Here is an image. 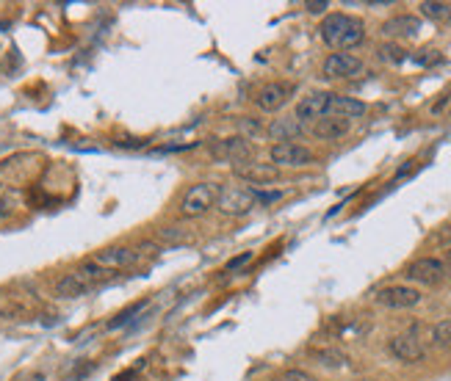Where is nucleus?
Listing matches in <instances>:
<instances>
[{
	"label": "nucleus",
	"mask_w": 451,
	"mask_h": 381,
	"mask_svg": "<svg viewBox=\"0 0 451 381\" xmlns=\"http://www.w3.org/2000/svg\"><path fill=\"white\" fill-rule=\"evenodd\" d=\"M216 196H219V185H213V183H197V185H191L183 194L180 213L188 215V218H197V215L208 213L216 205Z\"/></svg>",
	"instance_id": "4"
},
{
	"label": "nucleus",
	"mask_w": 451,
	"mask_h": 381,
	"mask_svg": "<svg viewBox=\"0 0 451 381\" xmlns=\"http://www.w3.org/2000/svg\"><path fill=\"white\" fill-rule=\"evenodd\" d=\"M321 39L332 50H352L365 39V25L360 17L352 14H330L321 23Z\"/></svg>",
	"instance_id": "1"
},
{
	"label": "nucleus",
	"mask_w": 451,
	"mask_h": 381,
	"mask_svg": "<svg viewBox=\"0 0 451 381\" xmlns=\"http://www.w3.org/2000/svg\"><path fill=\"white\" fill-rule=\"evenodd\" d=\"M330 3H327V0H308V3H305V9L310 12V14H321L324 9H327Z\"/></svg>",
	"instance_id": "30"
},
{
	"label": "nucleus",
	"mask_w": 451,
	"mask_h": 381,
	"mask_svg": "<svg viewBox=\"0 0 451 381\" xmlns=\"http://www.w3.org/2000/svg\"><path fill=\"white\" fill-rule=\"evenodd\" d=\"M288 97H291V86H288V83H266V86L255 94V105H258L260 111L271 114V111H280V108L288 103Z\"/></svg>",
	"instance_id": "11"
},
{
	"label": "nucleus",
	"mask_w": 451,
	"mask_h": 381,
	"mask_svg": "<svg viewBox=\"0 0 451 381\" xmlns=\"http://www.w3.org/2000/svg\"><path fill=\"white\" fill-rule=\"evenodd\" d=\"M241 124H244V127H247L249 133H260V124H255V122H249V116H244V119H241Z\"/></svg>",
	"instance_id": "34"
},
{
	"label": "nucleus",
	"mask_w": 451,
	"mask_h": 381,
	"mask_svg": "<svg viewBox=\"0 0 451 381\" xmlns=\"http://www.w3.org/2000/svg\"><path fill=\"white\" fill-rule=\"evenodd\" d=\"M368 108L365 103L354 100V97H343V94H332V103H330V116H341V119H357L363 116Z\"/></svg>",
	"instance_id": "16"
},
{
	"label": "nucleus",
	"mask_w": 451,
	"mask_h": 381,
	"mask_svg": "<svg viewBox=\"0 0 451 381\" xmlns=\"http://www.w3.org/2000/svg\"><path fill=\"white\" fill-rule=\"evenodd\" d=\"M255 205V188L244 185H221L216 196V210L224 215H247Z\"/></svg>",
	"instance_id": "2"
},
{
	"label": "nucleus",
	"mask_w": 451,
	"mask_h": 381,
	"mask_svg": "<svg viewBox=\"0 0 451 381\" xmlns=\"http://www.w3.org/2000/svg\"><path fill=\"white\" fill-rule=\"evenodd\" d=\"M255 149L244 135H230V138H219L210 144V158L213 161H224V163H233L241 166L247 161H252Z\"/></svg>",
	"instance_id": "3"
},
{
	"label": "nucleus",
	"mask_w": 451,
	"mask_h": 381,
	"mask_svg": "<svg viewBox=\"0 0 451 381\" xmlns=\"http://www.w3.org/2000/svg\"><path fill=\"white\" fill-rule=\"evenodd\" d=\"M424 17L435 20V23H448L451 20V3H440V0H424L418 6Z\"/></svg>",
	"instance_id": "21"
},
{
	"label": "nucleus",
	"mask_w": 451,
	"mask_h": 381,
	"mask_svg": "<svg viewBox=\"0 0 451 381\" xmlns=\"http://www.w3.org/2000/svg\"><path fill=\"white\" fill-rule=\"evenodd\" d=\"M374 298L388 310H410L421 301V290H415L410 285H391V287H382Z\"/></svg>",
	"instance_id": "6"
},
{
	"label": "nucleus",
	"mask_w": 451,
	"mask_h": 381,
	"mask_svg": "<svg viewBox=\"0 0 451 381\" xmlns=\"http://www.w3.org/2000/svg\"><path fill=\"white\" fill-rule=\"evenodd\" d=\"M269 158H271V163H274L277 169H280V166L299 169V166H310V163H313V152H310L308 146H302V144L288 141V144H274V146L269 149Z\"/></svg>",
	"instance_id": "5"
},
{
	"label": "nucleus",
	"mask_w": 451,
	"mask_h": 381,
	"mask_svg": "<svg viewBox=\"0 0 451 381\" xmlns=\"http://www.w3.org/2000/svg\"><path fill=\"white\" fill-rule=\"evenodd\" d=\"M446 105H448V94H443V100H440V103H435V105H432V114H440V111H443V108H446Z\"/></svg>",
	"instance_id": "35"
},
{
	"label": "nucleus",
	"mask_w": 451,
	"mask_h": 381,
	"mask_svg": "<svg viewBox=\"0 0 451 381\" xmlns=\"http://www.w3.org/2000/svg\"><path fill=\"white\" fill-rule=\"evenodd\" d=\"M285 196V191H258L255 188V202L258 205H271V202H280Z\"/></svg>",
	"instance_id": "27"
},
{
	"label": "nucleus",
	"mask_w": 451,
	"mask_h": 381,
	"mask_svg": "<svg viewBox=\"0 0 451 381\" xmlns=\"http://www.w3.org/2000/svg\"><path fill=\"white\" fill-rule=\"evenodd\" d=\"M313 359L319 362V365H324V367H343L349 359L341 354V351H335V348H324V351H313Z\"/></svg>",
	"instance_id": "23"
},
{
	"label": "nucleus",
	"mask_w": 451,
	"mask_h": 381,
	"mask_svg": "<svg viewBox=\"0 0 451 381\" xmlns=\"http://www.w3.org/2000/svg\"><path fill=\"white\" fill-rule=\"evenodd\" d=\"M138 378V367H130V370H122V373H117L111 381H136Z\"/></svg>",
	"instance_id": "31"
},
{
	"label": "nucleus",
	"mask_w": 451,
	"mask_h": 381,
	"mask_svg": "<svg viewBox=\"0 0 451 381\" xmlns=\"http://www.w3.org/2000/svg\"><path fill=\"white\" fill-rule=\"evenodd\" d=\"M380 58L385 61V64H404L407 61V50L404 47H399V44H393V42H385V44H380Z\"/></svg>",
	"instance_id": "22"
},
{
	"label": "nucleus",
	"mask_w": 451,
	"mask_h": 381,
	"mask_svg": "<svg viewBox=\"0 0 451 381\" xmlns=\"http://www.w3.org/2000/svg\"><path fill=\"white\" fill-rule=\"evenodd\" d=\"M330 103H332V92H313L308 97L299 100L296 105V119L305 122V119H324L330 116Z\"/></svg>",
	"instance_id": "7"
},
{
	"label": "nucleus",
	"mask_w": 451,
	"mask_h": 381,
	"mask_svg": "<svg viewBox=\"0 0 451 381\" xmlns=\"http://www.w3.org/2000/svg\"><path fill=\"white\" fill-rule=\"evenodd\" d=\"M92 260H95L97 265L108 268V271H119V268L136 265V263H138V252H133V249H127V246H108V249L97 252Z\"/></svg>",
	"instance_id": "10"
},
{
	"label": "nucleus",
	"mask_w": 451,
	"mask_h": 381,
	"mask_svg": "<svg viewBox=\"0 0 451 381\" xmlns=\"http://www.w3.org/2000/svg\"><path fill=\"white\" fill-rule=\"evenodd\" d=\"M147 304H149L147 298H141V301H133L130 307H125L122 313H117V315H114V318L106 324V329H108V332H117V329H122V326L133 324V321H136V318H138V315L147 310Z\"/></svg>",
	"instance_id": "19"
},
{
	"label": "nucleus",
	"mask_w": 451,
	"mask_h": 381,
	"mask_svg": "<svg viewBox=\"0 0 451 381\" xmlns=\"http://www.w3.org/2000/svg\"><path fill=\"white\" fill-rule=\"evenodd\" d=\"M363 72V61L352 53H332L324 61V75L327 78H354Z\"/></svg>",
	"instance_id": "9"
},
{
	"label": "nucleus",
	"mask_w": 451,
	"mask_h": 381,
	"mask_svg": "<svg viewBox=\"0 0 451 381\" xmlns=\"http://www.w3.org/2000/svg\"><path fill=\"white\" fill-rule=\"evenodd\" d=\"M421 31V20L418 17H413V14H399V17H393V20H388L385 25H382V34L385 36H415Z\"/></svg>",
	"instance_id": "17"
},
{
	"label": "nucleus",
	"mask_w": 451,
	"mask_h": 381,
	"mask_svg": "<svg viewBox=\"0 0 451 381\" xmlns=\"http://www.w3.org/2000/svg\"><path fill=\"white\" fill-rule=\"evenodd\" d=\"M435 241H437V244H446V241H451V224H448V226H443V230L435 235Z\"/></svg>",
	"instance_id": "33"
},
{
	"label": "nucleus",
	"mask_w": 451,
	"mask_h": 381,
	"mask_svg": "<svg viewBox=\"0 0 451 381\" xmlns=\"http://www.w3.org/2000/svg\"><path fill=\"white\" fill-rule=\"evenodd\" d=\"M86 293H89V287L75 274H64L56 282V295H61V298H78V295H86Z\"/></svg>",
	"instance_id": "20"
},
{
	"label": "nucleus",
	"mask_w": 451,
	"mask_h": 381,
	"mask_svg": "<svg viewBox=\"0 0 451 381\" xmlns=\"http://www.w3.org/2000/svg\"><path fill=\"white\" fill-rule=\"evenodd\" d=\"M388 348H391V354H393L399 362H407V365L424 359V345H421V340H418L415 334H396V337L391 340Z\"/></svg>",
	"instance_id": "13"
},
{
	"label": "nucleus",
	"mask_w": 451,
	"mask_h": 381,
	"mask_svg": "<svg viewBox=\"0 0 451 381\" xmlns=\"http://www.w3.org/2000/svg\"><path fill=\"white\" fill-rule=\"evenodd\" d=\"M236 177L244 180V183H258V185H266V183H274L280 177V169L274 163H255V161H247L241 166H236Z\"/></svg>",
	"instance_id": "12"
},
{
	"label": "nucleus",
	"mask_w": 451,
	"mask_h": 381,
	"mask_svg": "<svg viewBox=\"0 0 451 381\" xmlns=\"http://www.w3.org/2000/svg\"><path fill=\"white\" fill-rule=\"evenodd\" d=\"M12 215V202L6 196H0V218H9Z\"/></svg>",
	"instance_id": "32"
},
{
	"label": "nucleus",
	"mask_w": 451,
	"mask_h": 381,
	"mask_svg": "<svg viewBox=\"0 0 451 381\" xmlns=\"http://www.w3.org/2000/svg\"><path fill=\"white\" fill-rule=\"evenodd\" d=\"M404 276L418 282V285H437L446 276V265L440 260H435V257H418L415 263H410Z\"/></svg>",
	"instance_id": "8"
},
{
	"label": "nucleus",
	"mask_w": 451,
	"mask_h": 381,
	"mask_svg": "<svg viewBox=\"0 0 451 381\" xmlns=\"http://www.w3.org/2000/svg\"><path fill=\"white\" fill-rule=\"evenodd\" d=\"M117 146H125V149H141V146H147V141H144V138H122V141H117Z\"/></svg>",
	"instance_id": "29"
},
{
	"label": "nucleus",
	"mask_w": 451,
	"mask_h": 381,
	"mask_svg": "<svg viewBox=\"0 0 451 381\" xmlns=\"http://www.w3.org/2000/svg\"><path fill=\"white\" fill-rule=\"evenodd\" d=\"M158 238L167 241V244H183V241H188L191 235H188L186 230H180V226H164V230H158Z\"/></svg>",
	"instance_id": "25"
},
{
	"label": "nucleus",
	"mask_w": 451,
	"mask_h": 381,
	"mask_svg": "<svg viewBox=\"0 0 451 381\" xmlns=\"http://www.w3.org/2000/svg\"><path fill=\"white\" fill-rule=\"evenodd\" d=\"M285 381H319V378L305 370H285Z\"/></svg>",
	"instance_id": "28"
},
{
	"label": "nucleus",
	"mask_w": 451,
	"mask_h": 381,
	"mask_svg": "<svg viewBox=\"0 0 451 381\" xmlns=\"http://www.w3.org/2000/svg\"><path fill=\"white\" fill-rule=\"evenodd\" d=\"M349 130H352V122L349 119H341V116H324V119H319L313 124V135L316 138H324V141H338Z\"/></svg>",
	"instance_id": "15"
},
{
	"label": "nucleus",
	"mask_w": 451,
	"mask_h": 381,
	"mask_svg": "<svg viewBox=\"0 0 451 381\" xmlns=\"http://www.w3.org/2000/svg\"><path fill=\"white\" fill-rule=\"evenodd\" d=\"M266 133H269V138H274L277 144H288V141H293V138H299L305 133V124L299 122L296 116H282V119H274L269 127H266Z\"/></svg>",
	"instance_id": "14"
},
{
	"label": "nucleus",
	"mask_w": 451,
	"mask_h": 381,
	"mask_svg": "<svg viewBox=\"0 0 451 381\" xmlns=\"http://www.w3.org/2000/svg\"><path fill=\"white\" fill-rule=\"evenodd\" d=\"M75 276H78L89 290L92 287H97V285H103V282H108L114 274L108 271V268H103V265H97L95 260H86V263H81V268L75 271Z\"/></svg>",
	"instance_id": "18"
},
{
	"label": "nucleus",
	"mask_w": 451,
	"mask_h": 381,
	"mask_svg": "<svg viewBox=\"0 0 451 381\" xmlns=\"http://www.w3.org/2000/svg\"><path fill=\"white\" fill-rule=\"evenodd\" d=\"M432 340H435V345H440V348H451V321H440V324H435V329H432Z\"/></svg>",
	"instance_id": "24"
},
{
	"label": "nucleus",
	"mask_w": 451,
	"mask_h": 381,
	"mask_svg": "<svg viewBox=\"0 0 451 381\" xmlns=\"http://www.w3.org/2000/svg\"><path fill=\"white\" fill-rule=\"evenodd\" d=\"M252 260V252H241L239 257H233V260H228V265H224V274H233V271H241L247 263Z\"/></svg>",
	"instance_id": "26"
}]
</instances>
